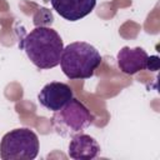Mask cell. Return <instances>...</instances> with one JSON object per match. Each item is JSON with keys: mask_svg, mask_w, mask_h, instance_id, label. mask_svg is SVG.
Listing matches in <instances>:
<instances>
[{"mask_svg": "<svg viewBox=\"0 0 160 160\" xmlns=\"http://www.w3.org/2000/svg\"><path fill=\"white\" fill-rule=\"evenodd\" d=\"M68 152L74 160H90L99 155L100 145L92 136L79 132L71 138Z\"/></svg>", "mask_w": 160, "mask_h": 160, "instance_id": "8", "label": "cell"}, {"mask_svg": "<svg viewBox=\"0 0 160 160\" xmlns=\"http://www.w3.org/2000/svg\"><path fill=\"white\" fill-rule=\"evenodd\" d=\"M146 69H149V70H151V71H156V70L159 69V58H158L156 55L148 56Z\"/></svg>", "mask_w": 160, "mask_h": 160, "instance_id": "9", "label": "cell"}, {"mask_svg": "<svg viewBox=\"0 0 160 160\" xmlns=\"http://www.w3.org/2000/svg\"><path fill=\"white\" fill-rule=\"evenodd\" d=\"M39 138L29 128H19L6 132L0 141L2 160H32L39 154Z\"/></svg>", "mask_w": 160, "mask_h": 160, "instance_id": "3", "label": "cell"}, {"mask_svg": "<svg viewBox=\"0 0 160 160\" xmlns=\"http://www.w3.org/2000/svg\"><path fill=\"white\" fill-rule=\"evenodd\" d=\"M94 116L90 110L78 99H71L60 110L55 111L51 122L61 136H74L92 124Z\"/></svg>", "mask_w": 160, "mask_h": 160, "instance_id": "4", "label": "cell"}, {"mask_svg": "<svg viewBox=\"0 0 160 160\" xmlns=\"http://www.w3.org/2000/svg\"><path fill=\"white\" fill-rule=\"evenodd\" d=\"M52 9L68 21H78L89 15L96 0H50Z\"/></svg>", "mask_w": 160, "mask_h": 160, "instance_id": "6", "label": "cell"}, {"mask_svg": "<svg viewBox=\"0 0 160 160\" xmlns=\"http://www.w3.org/2000/svg\"><path fill=\"white\" fill-rule=\"evenodd\" d=\"M100 52L89 42L75 41L62 49L60 66L70 80L90 79L101 64Z\"/></svg>", "mask_w": 160, "mask_h": 160, "instance_id": "2", "label": "cell"}, {"mask_svg": "<svg viewBox=\"0 0 160 160\" xmlns=\"http://www.w3.org/2000/svg\"><path fill=\"white\" fill-rule=\"evenodd\" d=\"M72 99V90L65 82L52 81L46 84L39 92V102L49 111L60 110L68 101Z\"/></svg>", "mask_w": 160, "mask_h": 160, "instance_id": "5", "label": "cell"}, {"mask_svg": "<svg viewBox=\"0 0 160 160\" xmlns=\"http://www.w3.org/2000/svg\"><path fill=\"white\" fill-rule=\"evenodd\" d=\"M148 54L142 48L124 46L116 55L119 69L126 75H134L140 70L146 69Z\"/></svg>", "mask_w": 160, "mask_h": 160, "instance_id": "7", "label": "cell"}, {"mask_svg": "<svg viewBox=\"0 0 160 160\" xmlns=\"http://www.w3.org/2000/svg\"><path fill=\"white\" fill-rule=\"evenodd\" d=\"M30 61L39 69H52L60 64L64 49L62 39L56 30L48 26H36L19 42Z\"/></svg>", "mask_w": 160, "mask_h": 160, "instance_id": "1", "label": "cell"}]
</instances>
